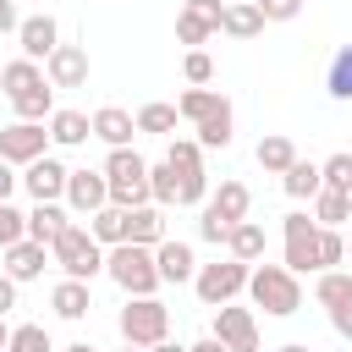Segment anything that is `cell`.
<instances>
[{"label": "cell", "instance_id": "cell-22", "mask_svg": "<svg viewBox=\"0 0 352 352\" xmlns=\"http://www.w3.org/2000/svg\"><path fill=\"white\" fill-rule=\"evenodd\" d=\"M50 308H55L60 319H82V314L94 308V297H88V280H60V286L50 292Z\"/></svg>", "mask_w": 352, "mask_h": 352}, {"label": "cell", "instance_id": "cell-15", "mask_svg": "<svg viewBox=\"0 0 352 352\" xmlns=\"http://www.w3.org/2000/svg\"><path fill=\"white\" fill-rule=\"evenodd\" d=\"M104 176H110V187H148V160L132 148H110Z\"/></svg>", "mask_w": 352, "mask_h": 352}, {"label": "cell", "instance_id": "cell-3", "mask_svg": "<svg viewBox=\"0 0 352 352\" xmlns=\"http://www.w3.org/2000/svg\"><path fill=\"white\" fill-rule=\"evenodd\" d=\"M121 336H126V346H143V352L160 346V341H170V308L160 297H126Z\"/></svg>", "mask_w": 352, "mask_h": 352}, {"label": "cell", "instance_id": "cell-56", "mask_svg": "<svg viewBox=\"0 0 352 352\" xmlns=\"http://www.w3.org/2000/svg\"><path fill=\"white\" fill-rule=\"evenodd\" d=\"M226 6H242V0H226Z\"/></svg>", "mask_w": 352, "mask_h": 352}, {"label": "cell", "instance_id": "cell-10", "mask_svg": "<svg viewBox=\"0 0 352 352\" xmlns=\"http://www.w3.org/2000/svg\"><path fill=\"white\" fill-rule=\"evenodd\" d=\"M66 182H72V170L60 165V160H33L28 170H22V187L33 192V204H55V198H66Z\"/></svg>", "mask_w": 352, "mask_h": 352}, {"label": "cell", "instance_id": "cell-50", "mask_svg": "<svg viewBox=\"0 0 352 352\" xmlns=\"http://www.w3.org/2000/svg\"><path fill=\"white\" fill-rule=\"evenodd\" d=\"M192 352H226V346H220L214 336H204V341H192Z\"/></svg>", "mask_w": 352, "mask_h": 352}, {"label": "cell", "instance_id": "cell-19", "mask_svg": "<svg viewBox=\"0 0 352 352\" xmlns=\"http://www.w3.org/2000/svg\"><path fill=\"white\" fill-rule=\"evenodd\" d=\"M126 242H138V248H160V242H165V220H160L154 204L126 209Z\"/></svg>", "mask_w": 352, "mask_h": 352}, {"label": "cell", "instance_id": "cell-20", "mask_svg": "<svg viewBox=\"0 0 352 352\" xmlns=\"http://www.w3.org/2000/svg\"><path fill=\"white\" fill-rule=\"evenodd\" d=\"M6 275H11V280H38V275H44V248L28 242V236L11 242V248H6Z\"/></svg>", "mask_w": 352, "mask_h": 352}, {"label": "cell", "instance_id": "cell-58", "mask_svg": "<svg viewBox=\"0 0 352 352\" xmlns=\"http://www.w3.org/2000/svg\"><path fill=\"white\" fill-rule=\"evenodd\" d=\"M346 352H352V346H346Z\"/></svg>", "mask_w": 352, "mask_h": 352}, {"label": "cell", "instance_id": "cell-29", "mask_svg": "<svg viewBox=\"0 0 352 352\" xmlns=\"http://www.w3.org/2000/svg\"><path fill=\"white\" fill-rule=\"evenodd\" d=\"M314 220L319 226H341V220H352V192H330V187H319V198H314Z\"/></svg>", "mask_w": 352, "mask_h": 352}, {"label": "cell", "instance_id": "cell-17", "mask_svg": "<svg viewBox=\"0 0 352 352\" xmlns=\"http://www.w3.org/2000/svg\"><path fill=\"white\" fill-rule=\"evenodd\" d=\"M66 226H72V220H66V209H60V204H33V214H28V242L55 248V236H60Z\"/></svg>", "mask_w": 352, "mask_h": 352}, {"label": "cell", "instance_id": "cell-9", "mask_svg": "<svg viewBox=\"0 0 352 352\" xmlns=\"http://www.w3.org/2000/svg\"><path fill=\"white\" fill-rule=\"evenodd\" d=\"M16 44H22V55H28V60H50V55L60 50V22H55L50 11H38V16H22V28H16Z\"/></svg>", "mask_w": 352, "mask_h": 352}, {"label": "cell", "instance_id": "cell-6", "mask_svg": "<svg viewBox=\"0 0 352 352\" xmlns=\"http://www.w3.org/2000/svg\"><path fill=\"white\" fill-rule=\"evenodd\" d=\"M44 148H50V132H44V121H11L6 132H0V160L6 165H33V160H44Z\"/></svg>", "mask_w": 352, "mask_h": 352}, {"label": "cell", "instance_id": "cell-18", "mask_svg": "<svg viewBox=\"0 0 352 352\" xmlns=\"http://www.w3.org/2000/svg\"><path fill=\"white\" fill-rule=\"evenodd\" d=\"M88 138H94V121H88L82 110H55V116H50V143L77 148V143H88Z\"/></svg>", "mask_w": 352, "mask_h": 352}, {"label": "cell", "instance_id": "cell-13", "mask_svg": "<svg viewBox=\"0 0 352 352\" xmlns=\"http://www.w3.org/2000/svg\"><path fill=\"white\" fill-rule=\"evenodd\" d=\"M154 264H160V280H170V286H182V280L198 275V258H192L187 242H160L154 248Z\"/></svg>", "mask_w": 352, "mask_h": 352}, {"label": "cell", "instance_id": "cell-8", "mask_svg": "<svg viewBox=\"0 0 352 352\" xmlns=\"http://www.w3.org/2000/svg\"><path fill=\"white\" fill-rule=\"evenodd\" d=\"M314 242H319V220H308V214H286V270H292V275L319 270Z\"/></svg>", "mask_w": 352, "mask_h": 352}, {"label": "cell", "instance_id": "cell-33", "mask_svg": "<svg viewBox=\"0 0 352 352\" xmlns=\"http://www.w3.org/2000/svg\"><path fill=\"white\" fill-rule=\"evenodd\" d=\"M176 121H182L176 104H143V110H138V132H160V138H170Z\"/></svg>", "mask_w": 352, "mask_h": 352}, {"label": "cell", "instance_id": "cell-53", "mask_svg": "<svg viewBox=\"0 0 352 352\" xmlns=\"http://www.w3.org/2000/svg\"><path fill=\"white\" fill-rule=\"evenodd\" d=\"M66 352H99V346H88V341H72V346H66Z\"/></svg>", "mask_w": 352, "mask_h": 352}, {"label": "cell", "instance_id": "cell-14", "mask_svg": "<svg viewBox=\"0 0 352 352\" xmlns=\"http://www.w3.org/2000/svg\"><path fill=\"white\" fill-rule=\"evenodd\" d=\"M132 132H138V116H126L121 104L94 110V138H104L110 148H126V143H132Z\"/></svg>", "mask_w": 352, "mask_h": 352}, {"label": "cell", "instance_id": "cell-23", "mask_svg": "<svg viewBox=\"0 0 352 352\" xmlns=\"http://www.w3.org/2000/svg\"><path fill=\"white\" fill-rule=\"evenodd\" d=\"M220 33H231V38H258V33H264V11H258L253 0H242V6H226V22H220Z\"/></svg>", "mask_w": 352, "mask_h": 352}, {"label": "cell", "instance_id": "cell-21", "mask_svg": "<svg viewBox=\"0 0 352 352\" xmlns=\"http://www.w3.org/2000/svg\"><path fill=\"white\" fill-rule=\"evenodd\" d=\"M226 248H231V258H242V264H258V258H264V226H258V220H236Z\"/></svg>", "mask_w": 352, "mask_h": 352}, {"label": "cell", "instance_id": "cell-45", "mask_svg": "<svg viewBox=\"0 0 352 352\" xmlns=\"http://www.w3.org/2000/svg\"><path fill=\"white\" fill-rule=\"evenodd\" d=\"M198 236H204V242H231V226H226L220 214H209V209H204V220H198Z\"/></svg>", "mask_w": 352, "mask_h": 352}, {"label": "cell", "instance_id": "cell-34", "mask_svg": "<svg viewBox=\"0 0 352 352\" xmlns=\"http://www.w3.org/2000/svg\"><path fill=\"white\" fill-rule=\"evenodd\" d=\"M314 297H319L324 308H341V302L352 297V275H341V270H324V275H319V286H314Z\"/></svg>", "mask_w": 352, "mask_h": 352}, {"label": "cell", "instance_id": "cell-47", "mask_svg": "<svg viewBox=\"0 0 352 352\" xmlns=\"http://www.w3.org/2000/svg\"><path fill=\"white\" fill-rule=\"evenodd\" d=\"M22 16H16V0H0V33H16Z\"/></svg>", "mask_w": 352, "mask_h": 352}, {"label": "cell", "instance_id": "cell-31", "mask_svg": "<svg viewBox=\"0 0 352 352\" xmlns=\"http://www.w3.org/2000/svg\"><path fill=\"white\" fill-rule=\"evenodd\" d=\"M231 143V104H220L214 116L198 121V148H226Z\"/></svg>", "mask_w": 352, "mask_h": 352}, {"label": "cell", "instance_id": "cell-25", "mask_svg": "<svg viewBox=\"0 0 352 352\" xmlns=\"http://www.w3.org/2000/svg\"><path fill=\"white\" fill-rule=\"evenodd\" d=\"M88 220H94L88 231H94V242H99V248H121V242H126V209L104 204V209H99V214H88Z\"/></svg>", "mask_w": 352, "mask_h": 352}, {"label": "cell", "instance_id": "cell-11", "mask_svg": "<svg viewBox=\"0 0 352 352\" xmlns=\"http://www.w3.org/2000/svg\"><path fill=\"white\" fill-rule=\"evenodd\" d=\"M66 204H72L77 214H99V209L110 204V176H104V170H72Z\"/></svg>", "mask_w": 352, "mask_h": 352}, {"label": "cell", "instance_id": "cell-40", "mask_svg": "<svg viewBox=\"0 0 352 352\" xmlns=\"http://www.w3.org/2000/svg\"><path fill=\"white\" fill-rule=\"evenodd\" d=\"M22 236H28V214L11 209V204H0V253H6L11 242H22Z\"/></svg>", "mask_w": 352, "mask_h": 352}, {"label": "cell", "instance_id": "cell-27", "mask_svg": "<svg viewBox=\"0 0 352 352\" xmlns=\"http://www.w3.org/2000/svg\"><path fill=\"white\" fill-rule=\"evenodd\" d=\"M11 110H16V121H50V116H55V104H50V82L22 88V94L11 99Z\"/></svg>", "mask_w": 352, "mask_h": 352}, {"label": "cell", "instance_id": "cell-26", "mask_svg": "<svg viewBox=\"0 0 352 352\" xmlns=\"http://www.w3.org/2000/svg\"><path fill=\"white\" fill-rule=\"evenodd\" d=\"M44 82V72H38V60H28V55H16L6 72H0V88H6V99H16L22 88H38Z\"/></svg>", "mask_w": 352, "mask_h": 352}, {"label": "cell", "instance_id": "cell-54", "mask_svg": "<svg viewBox=\"0 0 352 352\" xmlns=\"http://www.w3.org/2000/svg\"><path fill=\"white\" fill-rule=\"evenodd\" d=\"M280 352H308V346H302V341H286V346H280Z\"/></svg>", "mask_w": 352, "mask_h": 352}, {"label": "cell", "instance_id": "cell-4", "mask_svg": "<svg viewBox=\"0 0 352 352\" xmlns=\"http://www.w3.org/2000/svg\"><path fill=\"white\" fill-rule=\"evenodd\" d=\"M50 253H55V264L66 270V280H94V275L104 270V248H99L94 231H82V226H66Z\"/></svg>", "mask_w": 352, "mask_h": 352}, {"label": "cell", "instance_id": "cell-52", "mask_svg": "<svg viewBox=\"0 0 352 352\" xmlns=\"http://www.w3.org/2000/svg\"><path fill=\"white\" fill-rule=\"evenodd\" d=\"M6 346H11V324L0 319V352H6Z\"/></svg>", "mask_w": 352, "mask_h": 352}, {"label": "cell", "instance_id": "cell-37", "mask_svg": "<svg viewBox=\"0 0 352 352\" xmlns=\"http://www.w3.org/2000/svg\"><path fill=\"white\" fill-rule=\"evenodd\" d=\"M6 352H55V346H50V330L44 324H16Z\"/></svg>", "mask_w": 352, "mask_h": 352}, {"label": "cell", "instance_id": "cell-46", "mask_svg": "<svg viewBox=\"0 0 352 352\" xmlns=\"http://www.w3.org/2000/svg\"><path fill=\"white\" fill-rule=\"evenodd\" d=\"M330 324H336V336H346V341H352V297H346L341 308H330Z\"/></svg>", "mask_w": 352, "mask_h": 352}, {"label": "cell", "instance_id": "cell-2", "mask_svg": "<svg viewBox=\"0 0 352 352\" xmlns=\"http://www.w3.org/2000/svg\"><path fill=\"white\" fill-rule=\"evenodd\" d=\"M248 297H253V308H264V314H275V319H286V314L302 308V286H297V275H292L286 264H253Z\"/></svg>", "mask_w": 352, "mask_h": 352}, {"label": "cell", "instance_id": "cell-41", "mask_svg": "<svg viewBox=\"0 0 352 352\" xmlns=\"http://www.w3.org/2000/svg\"><path fill=\"white\" fill-rule=\"evenodd\" d=\"M209 33H214V28H209L204 16H192V11H182V16H176V38H182V44H204Z\"/></svg>", "mask_w": 352, "mask_h": 352}, {"label": "cell", "instance_id": "cell-44", "mask_svg": "<svg viewBox=\"0 0 352 352\" xmlns=\"http://www.w3.org/2000/svg\"><path fill=\"white\" fill-rule=\"evenodd\" d=\"M253 6L264 11V22H292L302 11V0H253Z\"/></svg>", "mask_w": 352, "mask_h": 352}, {"label": "cell", "instance_id": "cell-16", "mask_svg": "<svg viewBox=\"0 0 352 352\" xmlns=\"http://www.w3.org/2000/svg\"><path fill=\"white\" fill-rule=\"evenodd\" d=\"M209 214H220L226 226H236V220H248V209H253V192L242 187V182H220V192H209V204H204Z\"/></svg>", "mask_w": 352, "mask_h": 352}, {"label": "cell", "instance_id": "cell-55", "mask_svg": "<svg viewBox=\"0 0 352 352\" xmlns=\"http://www.w3.org/2000/svg\"><path fill=\"white\" fill-rule=\"evenodd\" d=\"M126 352H143V346H126Z\"/></svg>", "mask_w": 352, "mask_h": 352}, {"label": "cell", "instance_id": "cell-38", "mask_svg": "<svg viewBox=\"0 0 352 352\" xmlns=\"http://www.w3.org/2000/svg\"><path fill=\"white\" fill-rule=\"evenodd\" d=\"M330 94L336 99H352V44L336 50V60H330Z\"/></svg>", "mask_w": 352, "mask_h": 352}, {"label": "cell", "instance_id": "cell-42", "mask_svg": "<svg viewBox=\"0 0 352 352\" xmlns=\"http://www.w3.org/2000/svg\"><path fill=\"white\" fill-rule=\"evenodd\" d=\"M182 72H187V82H209V77H214V60H209L204 50H187V60H182Z\"/></svg>", "mask_w": 352, "mask_h": 352}, {"label": "cell", "instance_id": "cell-7", "mask_svg": "<svg viewBox=\"0 0 352 352\" xmlns=\"http://www.w3.org/2000/svg\"><path fill=\"white\" fill-rule=\"evenodd\" d=\"M214 341L226 346V352H258V324H253V314L248 308H214Z\"/></svg>", "mask_w": 352, "mask_h": 352}, {"label": "cell", "instance_id": "cell-51", "mask_svg": "<svg viewBox=\"0 0 352 352\" xmlns=\"http://www.w3.org/2000/svg\"><path fill=\"white\" fill-rule=\"evenodd\" d=\"M148 352H192V346H176V341H160V346H148Z\"/></svg>", "mask_w": 352, "mask_h": 352}, {"label": "cell", "instance_id": "cell-28", "mask_svg": "<svg viewBox=\"0 0 352 352\" xmlns=\"http://www.w3.org/2000/svg\"><path fill=\"white\" fill-rule=\"evenodd\" d=\"M280 187L292 192V198H319V187H324V176H319V165L314 160H297L286 176H280Z\"/></svg>", "mask_w": 352, "mask_h": 352}, {"label": "cell", "instance_id": "cell-43", "mask_svg": "<svg viewBox=\"0 0 352 352\" xmlns=\"http://www.w3.org/2000/svg\"><path fill=\"white\" fill-rule=\"evenodd\" d=\"M182 11H192V16H204L214 33H220V22H226V0H187Z\"/></svg>", "mask_w": 352, "mask_h": 352}, {"label": "cell", "instance_id": "cell-32", "mask_svg": "<svg viewBox=\"0 0 352 352\" xmlns=\"http://www.w3.org/2000/svg\"><path fill=\"white\" fill-rule=\"evenodd\" d=\"M148 192H154V204H182V176H176L170 160L165 165H148Z\"/></svg>", "mask_w": 352, "mask_h": 352}, {"label": "cell", "instance_id": "cell-36", "mask_svg": "<svg viewBox=\"0 0 352 352\" xmlns=\"http://www.w3.org/2000/svg\"><path fill=\"white\" fill-rule=\"evenodd\" d=\"M319 176H324L330 192H352V154H330V160L319 165Z\"/></svg>", "mask_w": 352, "mask_h": 352}, {"label": "cell", "instance_id": "cell-5", "mask_svg": "<svg viewBox=\"0 0 352 352\" xmlns=\"http://www.w3.org/2000/svg\"><path fill=\"white\" fill-rule=\"evenodd\" d=\"M248 275H253V264H242V258L204 264V270L192 275V286H198V302H204V308H226L236 292H248Z\"/></svg>", "mask_w": 352, "mask_h": 352}, {"label": "cell", "instance_id": "cell-48", "mask_svg": "<svg viewBox=\"0 0 352 352\" xmlns=\"http://www.w3.org/2000/svg\"><path fill=\"white\" fill-rule=\"evenodd\" d=\"M6 308H16V280L11 275H0V319H6Z\"/></svg>", "mask_w": 352, "mask_h": 352}, {"label": "cell", "instance_id": "cell-49", "mask_svg": "<svg viewBox=\"0 0 352 352\" xmlns=\"http://www.w3.org/2000/svg\"><path fill=\"white\" fill-rule=\"evenodd\" d=\"M16 182H22V176H11V165L0 160V204H11V192H16Z\"/></svg>", "mask_w": 352, "mask_h": 352}, {"label": "cell", "instance_id": "cell-39", "mask_svg": "<svg viewBox=\"0 0 352 352\" xmlns=\"http://www.w3.org/2000/svg\"><path fill=\"white\" fill-rule=\"evenodd\" d=\"M165 160H170L176 170H204V148H198V138H176Z\"/></svg>", "mask_w": 352, "mask_h": 352}, {"label": "cell", "instance_id": "cell-30", "mask_svg": "<svg viewBox=\"0 0 352 352\" xmlns=\"http://www.w3.org/2000/svg\"><path fill=\"white\" fill-rule=\"evenodd\" d=\"M226 99L214 94V88H187L182 99H176V110H182V121H204V116H214Z\"/></svg>", "mask_w": 352, "mask_h": 352}, {"label": "cell", "instance_id": "cell-35", "mask_svg": "<svg viewBox=\"0 0 352 352\" xmlns=\"http://www.w3.org/2000/svg\"><path fill=\"white\" fill-rule=\"evenodd\" d=\"M314 258H319V270H336V264L346 258V236H341V231H330V226H319V242H314Z\"/></svg>", "mask_w": 352, "mask_h": 352}, {"label": "cell", "instance_id": "cell-24", "mask_svg": "<svg viewBox=\"0 0 352 352\" xmlns=\"http://www.w3.org/2000/svg\"><path fill=\"white\" fill-rule=\"evenodd\" d=\"M258 165H264L270 176H286V170L297 165V148H292V138H280V132L258 138Z\"/></svg>", "mask_w": 352, "mask_h": 352}, {"label": "cell", "instance_id": "cell-57", "mask_svg": "<svg viewBox=\"0 0 352 352\" xmlns=\"http://www.w3.org/2000/svg\"><path fill=\"white\" fill-rule=\"evenodd\" d=\"M346 253H352V242H346Z\"/></svg>", "mask_w": 352, "mask_h": 352}, {"label": "cell", "instance_id": "cell-12", "mask_svg": "<svg viewBox=\"0 0 352 352\" xmlns=\"http://www.w3.org/2000/svg\"><path fill=\"white\" fill-rule=\"evenodd\" d=\"M44 72H50V88H82L88 82V50L82 44H60L44 60Z\"/></svg>", "mask_w": 352, "mask_h": 352}, {"label": "cell", "instance_id": "cell-1", "mask_svg": "<svg viewBox=\"0 0 352 352\" xmlns=\"http://www.w3.org/2000/svg\"><path fill=\"white\" fill-rule=\"evenodd\" d=\"M104 275L126 292V297H154L160 292V264H154V248H138V242H121L104 253Z\"/></svg>", "mask_w": 352, "mask_h": 352}]
</instances>
